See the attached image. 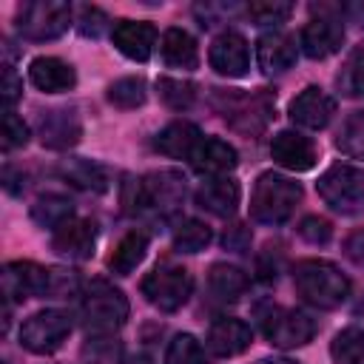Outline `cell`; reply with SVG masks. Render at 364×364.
Wrapping results in <instances>:
<instances>
[{
  "mask_svg": "<svg viewBox=\"0 0 364 364\" xmlns=\"http://www.w3.org/2000/svg\"><path fill=\"white\" fill-rule=\"evenodd\" d=\"M293 284H296V293L307 304L321 307V310H333L344 304L350 296V279L333 262H324V259L299 262L293 267Z\"/></svg>",
  "mask_w": 364,
  "mask_h": 364,
  "instance_id": "obj_1",
  "label": "cell"
},
{
  "mask_svg": "<svg viewBox=\"0 0 364 364\" xmlns=\"http://www.w3.org/2000/svg\"><path fill=\"white\" fill-rule=\"evenodd\" d=\"M299 202H301V185L296 179L264 171L250 193V216L262 225H282L293 216Z\"/></svg>",
  "mask_w": 364,
  "mask_h": 364,
  "instance_id": "obj_2",
  "label": "cell"
},
{
  "mask_svg": "<svg viewBox=\"0 0 364 364\" xmlns=\"http://www.w3.org/2000/svg\"><path fill=\"white\" fill-rule=\"evenodd\" d=\"M318 196L324 205H330L341 216H358L364 213V171L347 162L330 165L318 182H316Z\"/></svg>",
  "mask_w": 364,
  "mask_h": 364,
  "instance_id": "obj_3",
  "label": "cell"
},
{
  "mask_svg": "<svg viewBox=\"0 0 364 364\" xmlns=\"http://www.w3.org/2000/svg\"><path fill=\"white\" fill-rule=\"evenodd\" d=\"M128 299L105 279H94L82 293V318L94 333H114L128 318Z\"/></svg>",
  "mask_w": 364,
  "mask_h": 364,
  "instance_id": "obj_4",
  "label": "cell"
},
{
  "mask_svg": "<svg viewBox=\"0 0 364 364\" xmlns=\"http://www.w3.org/2000/svg\"><path fill=\"white\" fill-rule=\"evenodd\" d=\"M68 26H71V6L60 3V0H31V3H23L17 9V17H14V28L26 40H34V43L54 40V37L65 34Z\"/></svg>",
  "mask_w": 364,
  "mask_h": 364,
  "instance_id": "obj_5",
  "label": "cell"
},
{
  "mask_svg": "<svg viewBox=\"0 0 364 364\" xmlns=\"http://www.w3.org/2000/svg\"><path fill=\"white\" fill-rule=\"evenodd\" d=\"M139 290H142V296H145L156 310L173 313V310H179V307L188 301V296H191V290H193V276H191L185 267H179V264L162 262V264H156V267L142 279Z\"/></svg>",
  "mask_w": 364,
  "mask_h": 364,
  "instance_id": "obj_6",
  "label": "cell"
},
{
  "mask_svg": "<svg viewBox=\"0 0 364 364\" xmlns=\"http://www.w3.org/2000/svg\"><path fill=\"white\" fill-rule=\"evenodd\" d=\"M219 100H225L222 102L225 119L242 134H259L273 117V105H276V94L267 88H256L250 94H219Z\"/></svg>",
  "mask_w": 364,
  "mask_h": 364,
  "instance_id": "obj_7",
  "label": "cell"
},
{
  "mask_svg": "<svg viewBox=\"0 0 364 364\" xmlns=\"http://www.w3.org/2000/svg\"><path fill=\"white\" fill-rule=\"evenodd\" d=\"M71 333V316L63 310H40L28 316L20 327V344L28 353L48 355L63 347V341Z\"/></svg>",
  "mask_w": 364,
  "mask_h": 364,
  "instance_id": "obj_8",
  "label": "cell"
},
{
  "mask_svg": "<svg viewBox=\"0 0 364 364\" xmlns=\"http://www.w3.org/2000/svg\"><path fill=\"white\" fill-rule=\"evenodd\" d=\"M262 330L264 338L279 347V350H293V347H304L313 336H316V321L293 307H273L264 318H262Z\"/></svg>",
  "mask_w": 364,
  "mask_h": 364,
  "instance_id": "obj_9",
  "label": "cell"
},
{
  "mask_svg": "<svg viewBox=\"0 0 364 364\" xmlns=\"http://www.w3.org/2000/svg\"><path fill=\"white\" fill-rule=\"evenodd\" d=\"M139 196H142L145 208H154V210L171 216L179 210V205L185 199V176L171 168L151 171L139 179Z\"/></svg>",
  "mask_w": 364,
  "mask_h": 364,
  "instance_id": "obj_10",
  "label": "cell"
},
{
  "mask_svg": "<svg viewBox=\"0 0 364 364\" xmlns=\"http://www.w3.org/2000/svg\"><path fill=\"white\" fill-rule=\"evenodd\" d=\"M0 279H3V296L9 301H23L31 296H48L51 270L34 262H9Z\"/></svg>",
  "mask_w": 364,
  "mask_h": 364,
  "instance_id": "obj_11",
  "label": "cell"
},
{
  "mask_svg": "<svg viewBox=\"0 0 364 364\" xmlns=\"http://www.w3.org/2000/svg\"><path fill=\"white\" fill-rule=\"evenodd\" d=\"M210 68L222 77H245L250 68V51H247V40L239 31H222L208 51Z\"/></svg>",
  "mask_w": 364,
  "mask_h": 364,
  "instance_id": "obj_12",
  "label": "cell"
},
{
  "mask_svg": "<svg viewBox=\"0 0 364 364\" xmlns=\"http://www.w3.org/2000/svg\"><path fill=\"white\" fill-rule=\"evenodd\" d=\"M270 156L276 165L287 168V171H310L318 159V148L310 136L299 134V131H279L270 139Z\"/></svg>",
  "mask_w": 364,
  "mask_h": 364,
  "instance_id": "obj_13",
  "label": "cell"
},
{
  "mask_svg": "<svg viewBox=\"0 0 364 364\" xmlns=\"http://www.w3.org/2000/svg\"><path fill=\"white\" fill-rule=\"evenodd\" d=\"M37 136L46 148H54V151H65L71 145L80 142L82 136V119L77 117L74 108H54V111H46L37 122Z\"/></svg>",
  "mask_w": 364,
  "mask_h": 364,
  "instance_id": "obj_14",
  "label": "cell"
},
{
  "mask_svg": "<svg viewBox=\"0 0 364 364\" xmlns=\"http://www.w3.org/2000/svg\"><path fill=\"white\" fill-rule=\"evenodd\" d=\"M287 114L296 125L310 128V131H321L336 114V100L327 91H321L318 85H307L299 97H293Z\"/></svg>",
  "mask_w": 364,
  "mask_h": 364,
  "instance_id": "obj_15",
  "label": "cell"
},
{
  "mask_svg": "<svg viewBox=\"0 0 364 364\" xmlns=\"http://www.w3.org/2000/svg\"><path fill=\"white\" fill-rule=\"evenodd\" d=\"M111 40L119 54H125L134 63H145L151 60L156 46V26L148 20H119L111 31Z\"/></svg>",
  "mask_w": 364,
  "mask_h": 364,
  "instance_id": "obj_16",
  "label": "cell"
},
{
  "mask_svg": "<svg viewBox=\"0 0 364 364\" xmlns=\"http://www.w3.org/2000/svg\"><path fill=\"white\" fill-rule=\"evenodd\" d=\"M344 43V26L336 17L318 14L313 20H307V26L301 28V51L310 60H324L330 54H336Z\"/></svg>",
  "mask_w": 364,
  "mask_h": 364,
  "instance_id": "obj_17",
  "label": "cell"
},
{
  "mask_svg": "<svg viewBox=\"0 0 364 364\" xmlns=\"http://www.w3.org/2000/svg\"><path fill=\"white\" fill-rule=\"evenodd\" d=\"M51 247L65 256V259H74V262H82V259H91L94 256V247H97V228L94 222L88 219H68L65 225H60L51 236Z\"/></svg>",
  "mask_w": 364,
  "mask_h": 364,
  "instance_id": "obj_18",
  "label": "cell"
},
{
  "mask_svg": "<svg viewBox=\"0 0 364 364\" xmlns=\"http://www.w3.org/2000/svg\"><path fill=\"white\" fill-rule=\"evenodd\" d=\"M250 341H253L250 327L242 318H233V316L216 318L208 330V350L219 358H233V355L245 353L250 347Z\"/></svg>",
  "mask_w": 364,
  "mask_h": 364,
  "instance_id": "obj_19",
  "label": "cell"
},
{
  "mask_svg": "<svg viewBox=\"0 0 364 364\" xmlns=\"http://www.w3.org/2000/svg\"><path fill=\"white\" fill-rule=\"evenodd\" d=\"M296 40L284 31H267L256 43V63L264 74H284L296 63Z\"/></svg>",
  "mask_w": 364,
  "mask_h": 364,
  "instance_id": "obj_20",
  "label": "cell"
},
{
  "mask_svg": "<svg viewBox=\"0 0 364 364\" xmlns=\"http://www.w3.org/2000/svg\"><path fill=\"white\" fill-rule=\"evenodd\" d=\"M191 165H193L196 173L213 179V176H228V171H233L239 165V156H236V148L228 145L225 139L208 136L196 145V151L191 156Z\"/></svg>",
  "mask_w": 364,
  "mask_h": 364,
  "instance_id": "obj_21",
  "label": "cell"
},
{
  "mask_svg": "<svg viewBox=\"0 0 364 364\" xmlns=\"http://www.w3.org/2000/svg\"><path fill=\"white\" fill-rule=\"evenodd\" d=\"M239 199H242V191H239V182L230 179V176H213V179H205L196 191V205L213 216H233L236 208H239Z\"/></svg>",
  "mask_w": 364,
  "mask_h": 364,
  "instance_id": "obj_22",
  "label": "cell"
},
{
  "mask_svg": "<svg viewBox=\"0 0 364 364\" xmlns=\"http://www.w3.org/2000/svg\"><path fill=\"white\" fill-rule=\"evenodd\" d=\"M28 80L34 88L46 91V94H60V91H71L77 85V74L68 63H63L60 57H34L28 65Z\"/></svg>",
  "mask_w": 364,
  "mask_h": 364,
  "instance_id": "obj_23",
  "label": "cell"
},
{
  "mask_svg": "<svg viewBox=\"0 0 364 364\" xmlns=\"http://www.w3.org/2000/svg\"><path fill=\"white\" fill-rule=\"evenodd\" d=\"M199 142H202V134H199V128H196L193 122L173 119V122H168V125L156 134L154 148H156L159 154H165V156H173V159H182V156L191 159Z\"/></svg>",
  "mask_w": 364,
  "mask_h": 364,
  "instance_id": "obj_24",
  "label": "cell"
},
{
  "mask_svg": "<svg viewBox=\"0 0 364 364\" xmlns=\"http://www.w3.org/2000/svg\"><path fill=\"white\" fill-rule=\"evenodd\" d=\"M162 60L171 68H182V71H193L199 65V48L196 40L185 31V28H168L162 34Z\"/></svg>",
  "mask_w": 364,
  "mask_h": 364,
  "instance_id": "obj_25",
  "label": "cell"
},
{
  "mask_svg": "<svg viewBox=\"0 0 364 364\" xmlns=\"http://www.w3.org/2000/svg\"><path fill=\"white\" fill-rule=\"evenodd\" d=\"M145 253H148V236L142 230H131L117 242L114 253L108 256V270L117 276H128L136 270V264L145 259Z\"/></svg>",
  "mask_w": 364,
  "mask_h": 364,
  "instance_id": "obj_26",
  "label": "cell"
},
{
  "mask_svg": "<svg viewBox=\"0 0 364 364\" xmlns=\"http://www.w3.org/2000/svg\"><path fill=\"white\" fill-rule=\"evenodd\" d=\"M60 173L74 188L94 191V193H105L108 191V171L100 162H91V159H65L60 165Z\"/></svg>",
  "mask_w": 364,
  "mask_h": 364,
  "instance_id": "obj_27",
  "label": "cell"
},
{
  "mask_svg": "<svg viewBox=\"0 0 364 364\" xmlns=\"http://www.w3.org/2000/svg\"><path fill=\"white\" fill-rule=\"evenodd\" d=\"M208 287H210V293H213L216 301H236L247 290V276L236 264L219 262L208 273Z\"/></svg>",
  "mask_w": 364,
  "mask_h": 364,
  "instance_id": "obj_28",
  "label": "cell"
},
{
  "mask_svg": "<svg viewBox=\"0 0 364 364\" xmlns=\"http://www.w3.org/2000/svg\"><path fill=\"white\" fill-rule=\"evenodd\" d=\"M74 213V205L71 199L65 196H57V193H46L40 196L34 205H31V219L40 225V228H48V230H57L60 225H65Z\"/></svg>",
  "mask_w": 364,
  "mask_h": 364,
  "instance_id": "obj_29",
  "label": "cell"
},
{
  "mask_svg": "<svg viewBox=\"0 0 364 364\" xmlns=\"http://www.w3.org/2000/svg\"><path fill=\"white\" fill-rule=\"evenodd\" d=\"M336 85L350 100L364 97V46H355L344 57V63H341V68L336 74Z\"/></svg>",
  "mask_w": 364,
  "mask_h": 364,
  "instance_id": "obj_30",
  "label": "cell"
},
{
  "mask_svg": "<svg viewBox=\"0 0 364 364\" xmlns=\"http://www.w3.org/2000/svg\"><path fill=\"white\" fill-rule=\"evenodd\" d=\"M336 364H364V327H344L330 344Z\"/></svg>",
  "mask_w": 364,
  "mask_h": 364,
  "instance_id": "obj_31",
  "label": "cell"
},
{
  "mask_svg": "<svg viewBox=\"0 0 364 364\" xmlns=\"http://www.w3.org/2000/svg\"><path fill=\"white\" fill-rule=\"evenodd\" d=\"M148 97V85L142 77H119L108 85V102L117 108H139Z\"/></svg>",
  "mask_w": 364,
  "mask_h": 364,
  "instance_id": "obj_32",
  "label": "cell"
},
{
  "mask_svg": "<svg viewBox=\"0 0 364 364\" xmlns=\"http://www.w3.org/2000/svg\"><path fill=\"white\" fill-rule=\"evenodd\" d=\"M210 239H213L210 228L199 219H182L173 230V247L182 253H199L210 245Z\"/></svg>",
  "mask_w": 364,
  "mask_h": 364,
  "instance_id": "obj_33",
  "label": "cell"
},
{
  "mask_svg": "<svg viewBox=\"0 0 364 364\" xmlns=\"http://www.w3.org/2000/svg\"><path fill=\"white\" fill-rule=\"evenodd\" d=\"M156 88H159L162 102L173 111H188L196 100V85L188 80H179V77H159Z\"/></svg>",
  "mask_w": 364,
  "mask_h": 364,
  "instance_id": "obj_34",
  "label": "cell"
},
{
  "mask_svg": "<svg viewBox=\"0 0 364 364\" xmlns=\"http://www.w3.org/2000/svg\"><path fill=\"white\" fill-rule=\"evenodd\" d=\"M336 145L341 154H347L353 159H364V111H355L344 119Z\"/></svg>",
  "mask_w": 364,
  "mask_h": 364,
  "instance_id": "obj_35",
  "label": "cell"
},
{
  "mask_svg": "<svg viewBox=\"0 0 364 364\" xmlns=\"http://www.w3.org/2000/svg\"><path fill=\"white\" fill-rule=\"evenodd\" d=\"M165 364H208L202 344L191 333H179L171 338L165 350Z\"/></svg>",
  "mask_w": 364,
  "mask_h": 364,
  "instance_id": "obj_36",
  "label": "cell"
},
{
  "mask_svg": "<svg viewBox=\"0 0 364 364\" xmlns=\"http://www.w3.org/2000/svg\"><path fill=\"white\" fill-rule=\"evenodd\" d=\"M245 11L253 20V26H279V23H284L290 17L293 6L284 3V0H256Z\"/></svg>",
  "mask_w": 364,
  "mask_h": 364,
  "instance_id": "obj_37",
  "label": "cell"
},
{
  "mask_svg": "<svg viewBox=\"0 0 364 364\" xmlns=\"http://www.w3.org/2000/svg\"><path fill=\"white\" fill-rule=\"evenodd\" d=\"M82 355L88 358V364H119V355H122V347L117 338L100 333L94 338L85 341L82 347Z\"/></svg>",
  "mask_w": 364,
  "mask_h": 364,
  "instance_id": "obj_38",
  "label": "cell"
},
{
  "mask_svg": "<svg viewBox=\"0 0 364 364\" xmlns=\"http://www.w3.org/2000/svg\"><path fill=\"white\" fill-rule=\"evenodd\" d=\"M28 142V125L14 114V111H6L3 114V136H0V145L3 151H14V148H23Z\"/></svg>",
  "mask_w": 364,
  "mask_h": 364,
  "instance_id": "obj_39",
  "label": "cell"
},
{
  "mask_svg": "<svg viewBox=\"0 0 364 364\" xmlns=\"http://www.w3.org/2000/svg\"><path fill=\"white\" fill-rule=\"evenodd\" d=\"M299 236L310 245H327L333 239V225L324 216H304L299 222Z\"/></svg>",
  "mask_w": 364,
  "mask_h": 364,
  "instance_id": "obj_40",
  "label": "cell"
},
{
  "mask_svg": "<svg viewBox=\"0 0 364 364\" xmlns=\"http://www.w3.org/2000/svg\"><path fill=\"white\" fill-rule=\"evenodd\" d=\"M80 284L74 270H63V267H51V279H48V296L54 299H65L68 293H74Z\"/></svg>",
  "mask_w": 364,
  "mask_h": 364,
  "instance_id": "obj_41",
  "label": "cell"
},
{
  "mask_svg": "<svg viewBox=\"0 0 364 364\" xmlns=\"http://www.w3.org/2000/svg\"><path fill=\"white\" fill-rule=\"evenodd\" d=\"M20 94H23V80H20L17 71L6 63V65H3V82H0V97H3L6 111H11V105L20 100Z\"/></svg>",
  "mask_w": 364,
  "mask_h": 364,
  "instance_id": "obj_42",
  "label": "cell"
},
{
  "mask_svg": "<svg viewBox=\"0 0 364 364\" xmlns=\"http://www.w3.org/2000/svg\"><path fill=\"white\" fill-rule=\"evenodd\" d=\"M77 23H80V34H85V37H97V34L102 31V26L108 23V17H105L100 9H94V6H82Z\"/></svg>",
  "mask_w": 364,
  "mask_h": 364,
  "instance_id": "obj_43",
  "label": "cell"
},
{
  "mask_svg": "<svg viewBox=\"0 0 364 364\" xmlns=\"http://www.w3.org/2000/svg\"><path fill=\"white\" fill-rule=\"evenodd\" d=\"M222 245H225V250L245 253V250L250 247V230H247L245 225H233V228H228V230H225Z\"/></svg>",
  "mask_w": 364,
  "mask_h": 364,
  "instance_id": "obj_44",
  "label": "cell"
},
{
  "mask_svg": "<svg viewBox=\"0 0 364 364\" xmlns=\"http://www.w3.org/2000/svg\"><path fill=\"white\" fill-rule=\"evenodd\" d=\"M26 176H23V171H17V168H11V165H6L3 168V188L9 191V193H23L26 191V182H23Z\"/></svg>",
  "mask_w": 364,
  "mask_h": 364,
  "instance_id": "obj_45",
  "label": "cell"
},
{
  "mask_svg": "<svg viewBox=\"0 0 364 364\" xmlns=\"http://www.w3.org/2000/svg\"><path fill=\"white\" fill-rule=\"evenodd\" d=\"M125 364H154L148 355H131V358H125Z\"/></svg>",
  "mask_w": 364,
  "mask_h": 364,
  "instance_id": "obj_46",
  "label": "cell"
},
{
  "mask_svg": "<svg viewBox=\"0 0 364 364\" xmlns=\"http://www.w3.org/2000/svg\"><path fill=\"white\" fill-rule=\"evenodd\" d=\"M262 364H299V361H293V358H264Z\"/></svg>",
  "mask_w": 364,
  "mask_h": 364,
  "instance_id": "obj_47",
  "label": "cell"
}]
</instances>
